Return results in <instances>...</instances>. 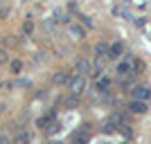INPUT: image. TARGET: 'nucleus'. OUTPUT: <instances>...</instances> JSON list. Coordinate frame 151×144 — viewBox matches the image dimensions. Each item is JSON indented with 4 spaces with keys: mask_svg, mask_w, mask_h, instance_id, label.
<instances>
[{
    "mask_svg": "<svg viewBox=\"0 0 151 144\" xmlns=\"http://www.w3.org/2000/svg\"><path fill=\"white\" fill-rule=\"evenodd\" d=\"M83 88H86V77L83 75H75L72 79H70V83H68V90L72 95H81Z\"/></svg>",
    "mask_w": 151,
    "mask_h": 144,
    "instance_id": "f03ea898",
    "label": "nucleus"
},
{
    "mask_svg": "<svg viewBox=\"0 0 151 144\" xmlns=\"http://www.w3.org/2000/svg\"><path fill=\"white\" fill-rule=\"evenodd\" d=\"M77 70H79V72H88V70H90L88 61H79V63H77Z\"/></svg>",
    "mask_w": 151,
    "mask_h": 144,
    "instance_id": "f8f14e48",
    "label": "nucleus"
},
{
    "mask_svg": "<svg viewBox=\"0 0 151 144\" xmlns=\"http://www.w3.org/2000/svg\"><path fill=\"white\" fill-rule=\"evenodd\" d=\"M151 97V90L147 86H138V88H133V99H140V101H147Z\"/></svg>",
    "mask_w": 151,
    "mask_h": 144,
    "instance_id": "39448f33",
    "label": "nucleus"
},
{
    "mask_svg": "<svg viewBox=\"0 0 151 144\" xmlns=\"http://www.w3.org/2000/svg\"><path fill=\"white\" fill-rule=\"evenodd\" d=\"M95 88H97V92H108V88H111V79H108V77H101V79H97Z\"/></svg>",
    "mask_w": 151,
    "mask_h": 144,
    "instance_id": "423d86ee",
    "label": "nucleus"
},
{
    "mask_svg": "<svg viewBox=\"0 0 151 144\" xmlns=\"http://www.w3.org/2000/svg\"><path fill=\"white\" fill-rule=\"evenodd\" d=\"M23 29H25V34H32V29H34V25H32V20H27Z\"/></svg>",
    "mask_w": 151,
    "mask_h": 144,
    "instance_id": "2eb2a0df",
    "label": "nucleus"
},
{
    "mask_svg": "<svg viewBox=\"0 0 151 144\" xmlns=\"http://www.w3.org/2000/svg\"><path fill=\"white\" fill-rule=\"evenodd\" d=\"M59 128H61V126H59V122H52V124H50V128H47V135H52V133H57Z\"/></svg>",
    "mask_w": 151,
    "mask_h": 144,
    "instance_id": "4468645a",
    "label": "nucleus"
},
{
    "mask_svg": "<svg viewBox=\"0 0 151 144\" xmlns=\"http://www.w3.org/2000/svg\"><path fill=\"white\" fill-rule=\"evenodd\" d=\"M12 144H32V135H29L27 131H23V133H18V135L14 138Z\"/></svg>",
    "mask_w": 151,
    "mask_h": 144,
    "instance_id": "6e6552de",
    "label": "nucleus"
},
{
    "mask_svg": "<svg viewBox=\"0 0 151 144\" xmlns=\"http://www.w3.org/2000/svg\"><path fill=\"white\" fill-rule=\"evenodd\" d=\"M108 47H111V45H106V43H99L97 45V47H95V52H97V57H108Z\"/></svg>",
    "mask_w": 151,
    "mask_h": 144,
    "instance_id": "1a4fd4ad",
    "label": "nucleus"
},
{
    "mask_svg": "<svg viewBox=\"0 0 151 144\" xmlns=\"http://www.w3.org/2000/svg\"><path fill=\"white\" fill-rule=\"evenodd\" d=\"M90 140V131H88V126L86 128H77L72 135H70V142L72 144H86Z\"/></svg>",
    "mask_w": 151,
    "mask_h": 144,
    "instance_id": "7ed1b4c3",
    "label": "nucleus"
},
{
    "mask_svg": "<svg viewBox=\"0 0 151 144\" xmlns=\"http://www.w3.org/2000/svg\"><path fill=\"white\" fill-rule=\"evenodd\" d=\"M129 110H131V113H138V115H145L147 110H149V104H147V101H140V99H133L131 104H129Z\"/></svg>",
    "mask_w": 151,
    "mask_h": 144,
    "instance_id": "20e7f679",
    "label": "nucleus"
},
{
    "mask_svg": "<svg viewBox=\"0 0 151 144\" xmlns=\"http://www.w3.org/2000/svg\"><path fill=\"white\" fill-rule=\"evenodd\" d=\"M122 52H124V45H122V43H113L111 47H108V57H111V59H117Z\"/></svg>",
    "mask_w": 151,
    "mask_h": 144,
    "instance_id": "0eeeda50",
    "label": "nucleus"
},
{
    "mask_svg": "<svg viewBox=\"0 0 151 144\" xmlns=\"http://www.w3.org/2000/svg\"><path fill=\"white\" fill-rule=\"evenodd\" d=\"M50 119H54V110H50V113H47V115H43V117L38 119V126H45V124H47V122H50Z\"/></svg>",
    "mask_w": 151,
    "mask_h": 144,
    "instance_id": "9b49d317",
    "label": "nucleus"
},
{
    "mask_svg": "<svg viewBox=\"0 0 151 144\" xmlns=\"http://www.w3.org/2000/svg\"><path fill=\"white\" fill-rule=\"evenodd\" d=\"M117 75L126 77V75H135V59L133 57H124L117 63Z\"/></svg>",
    "mask_w": 151,
    "mask_h": 144,
    "instance_id": "f257e3e1",
    "label": "nucleus"
},
{
    "mask_svg": "<svg viewBox=\"0 0 151 144\" xmlns=\"http://www.w3.org/2000/svg\"><path fill=\"white\" fill-rule=\"evenodd\" d=\"M20 68H23V63H20V61H12V70H14V75H18Z\"/></svg>",
    "mask_w": 151,
    "mask_h": 144,
    "instance_id": "ddd939ff",
    "label": "nucleus"
},
{
    "mask_svg": "<svg viewBox=\"0 0 151 144\" xmlns=\"http://www.w3.org/2000/svg\"><path fill=\"white\" fill-rule=\"evenodd\" d=\"M5 61H7V52L0 50V63H5Z\"/></svg>",
    "mask_w": 151,
    "mask_h": 144,
    "instance_id": "dca6fc26",
    "label": "nucleus"
},
{
    "mask_svg": "<svg viewBox=\"0 0 151 144\" xmlns=\"http://www.w3.org/2000/svg\"><path fill=\"white\" fill-rule=\"evenodd\" d=\"M57 144H59V142H57Z\"/></svg>",
    "mask_w": 151,
    "mask_h": 144,
    "instance_id": "f3484780",
    "label": "nucleus"
},
{
    "mask_svg": "<svg viewBox=\"0 0 151 144\" xmlns=\"http://www.w3.org/2000/svg\"><path fill=\"white\" fill-rule=\"evenodd\" d=\"M70 79H72V75H63V72L54 77V81H57V83H70Z\"/></svg>",
    "mask_w": 151,
    "mask_h": 144,
    "instance_id": "9d476101",
    "label": "nucleus"
}]
</instances>
